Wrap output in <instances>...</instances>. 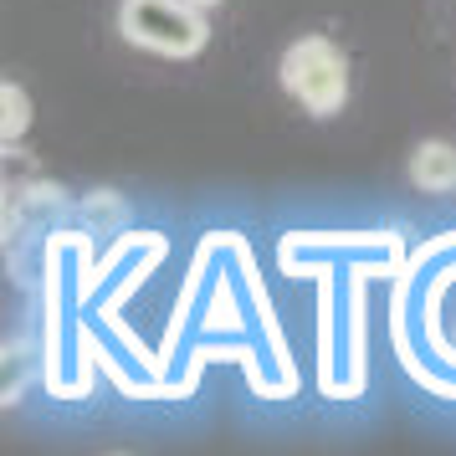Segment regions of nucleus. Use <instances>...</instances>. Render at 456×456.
I'll list each match as a JSON object with an SVG mask.
<instances>
[{"label":"nucleus","instance_id":"f257e3e1","mask_svg":"<svg viewBox=\"0 0 456 456\" xmlns=\"http://www.w3.org/2000/svg\"><path fill=\"white\" fill-rule=\"evenodd\" d=\"M118 37L154 57H195L206 52V11L190 0H118Z\"/></svg>","mask_w":456,"mask_h":456},{"label":"nucleus","instance_id":"f03ea898","mask_svg":"<svg viewBox=\"0 0 456 456\" xmlns=\"http://www.w3.org/2000/svg\"><path fill=\"white\" fill-rule=\"evenodd\" d=\"M277 83L313 118H329L349 103V57L329 37H297L277 62Z\"/></svg>","mask_w":456,"mask_h":456},{"label":"nucleus","instance_id":"7ed1b4c3","mask_svg":"<svg viewBox=\"0 0 456 456\" xmlns=\"http://www.w3.org/2000/svg\"><path fill=\"white\" fill-rule=\"evenodd\" d=\"M411 180L420 190H456V144L426 139V144L411 154Z\"/></svg>","mask_w":456,"mask_h":456},{"label":"nucleus","instance_id":"20e7f679","mask_svg":"<svg viewBox=\"0 0 456 456\" xmlns=\"http://www.w3.org/2000/svg\"><path fill=\"white\" fill-rule=\"evenodd\" d=\"M0 108H5V118H0V139L11 144V139H21L26 124H31V108H26V93L16 83L0 87Z\"/></svg>","mask_w":456,"mask_h":456},{"label":"nucleus","instance_id":"39448f33","mask_svg":"<svg viewBox=\"0 0 456 456\" xmlns=\"http://www.w3.org/2000/svg\"><path fill=\"white\" fill-rule=\"evenodd\" d=\"M190 5H200V11H216V5H221V0H190Z\"/></svg>","mask_w":456,"mask_h":456}]
</instances>
